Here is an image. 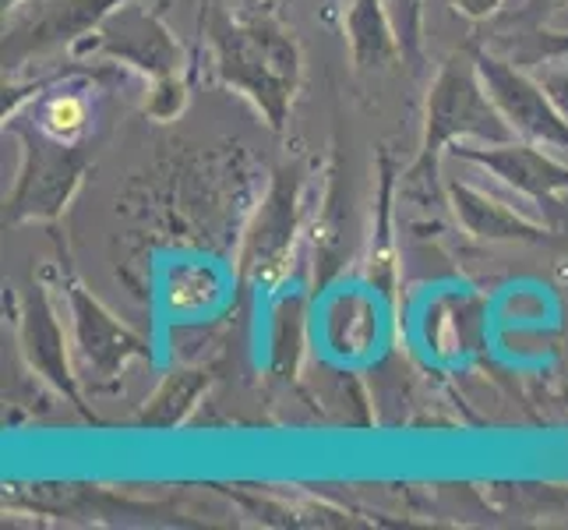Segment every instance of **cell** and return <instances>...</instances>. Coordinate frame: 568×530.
Returning a JSON list of instances; mask_svg holds the SVG:
<instances>
[{"label": "cell", "instance_id": "cell-1", "mask_svg": "<svg viewBox=\"0 0 568 530\" xmlns=\"http://www.w3.org/2000/svg\"><path fill=\"white\" fill-rule=\"evenodd\" d=\"M82 124H85V110H82V103H78V100H57V103H50L47 128L53 134H74Z\"/></svg>", "mask_w": 568, "mask_h": 530}]
</instances>
